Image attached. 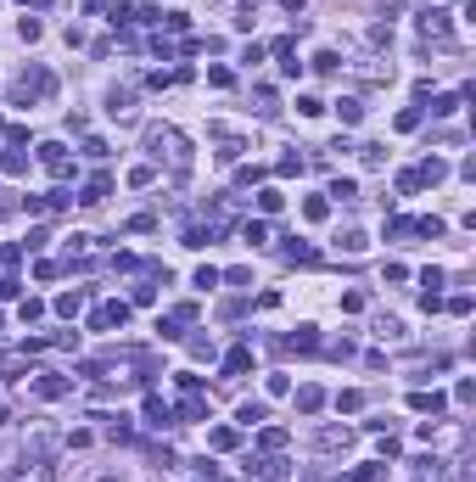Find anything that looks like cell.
<instances>
[{
	"label": "cell",
	"instance_id": "24",
	"mask_svg": "<svg viewBox=\"0 0 476 482\" xmlns=\"http://www.w3.org/2000/svg\"><path fill=\"white\" fill-rule=\"evenodd\" d=\"M191 286H202V292H213V286H225V281H219V270H213V264H202V270L191 275Z\"/></svg>",
	"mask_w": 476,
	"mask_h": 482
},
{
	"label": "cell",
	"instance_id": "14",
	"mask_svg": "<svg viewBox=\"0 0 476 482\" xmlns=\"http://www.w3.org/2000/svg\"><path fill=\"white\" fill-rule=\"evenodd\" d=\"M241 241H247V247H264V241H269V225H264V219H247V225H241Z\"/></svg>",
	"mask_w": 476,
	"mask_h": 482
},
{
	"label": "cell",
	"instance_id": "22",
	"mask_svg": "<svg viewBox=\"0 0 476 482\" xmlns=\"http://www.w3.org/2000/svg\"><path fill=\"white\" fill-rule=\"evenodd\" d=\"M325 197H336V202H359V185H353V180H331Z\"/></svg>",
	"mask_w": 476,
	"mask_h": 482
},
{
	"label": "cell",
	"instance_id": "7",
	"mask_svg": "<svg viewBox=\"0 0 476 482\" xmlns=\"http://www.w3.org/2000/svg\"><path fill=\"white\" fill-rule=\"evenodd\" d=\"M107 197H112V174H96V180L79 191V202H84V208H96V202H107Z\"/></svg>",
	"mask_w": 476,
	"mask_h": 482
},
{
	"label": "cell",
	"instance_id": "20",
	"mask_svg": "<svg viewBox=\"0 0 476 482\" xmlns=\"http://www.w3.org/2000/svg\"><path fill=\"white\" fill-rule=\"evenodd\" d=\"M320 404H325V392H320V387H302V392H297V410H302V415H314Z\"/></svg>",
	"mask_w": 476,
	"mask_h": 482
},
{
	"label": "cell",
	"instance_id": "31",
	"mask_svg": "<svg viewBox=\"0 0 476 482\" xmlns=\"http://www.w3.org/2000/svg\"><path fill=\"white\" fill-rule=\"evenodd\" d=\"M264 387H269V399H286V392H291V376H280V370H275Z\"/></svg>",
	"mask_w": 476,
	"mask_h": 482
},
{
	"label": "cell",
	"instance_id": "18",
	"mask_svg": "<svg viewBox=\"0 0 476 482\" xmlns=\"http://www.w3.org/2000/svg\"><path fill=\"white\" fill-rule=\"evenodd\" d=\"M79 309H84V292H62V297H56V314H62V320H73Z\"/></svg>",
	"mask_w": 476,
	"mask_h": 482
},
{
	"label": "cell",
	"instance_id": "1",
	"mask_svg": "<svg viewBox=\"0 0 476 482\" xmlns=\"http://www.w3.org/2000/svg\"><path fill=\"white\" fill-rule=\"evenodd\" d=\"M56 90V79L45 73V68H34V73H23V84H17V101H45Z\"/></svg>",
	"mask_w": 476,
	"mask_h": 482
},
{
	"label": "cell",
	"instance_id": "19",
	"mask_svg": "<svg viewBox=\"0 0 476 482\" xmlns=\"http://www.w3.org/2000/svg\"><path fill=\"white\" fill-rule=\"evenodd\" d=\"M286 208V197L275 191V185H264V191H258V213H280Z\"/></svg>",
	"mask_w": 476,
	"mask_h": 482
},
{
	"label": "cell",
	"instance_id": "30",
	"mask_svg": "<svg viewBox=\"0 0 476 482\" xmlns=\"http://www.w3.org/2000/svg\"><path fill=\"white\" fill-rule=\"evenodd\" d=\"M448 112H459V96H437V101H431V118H448Z\"/></svg>",
	"mask_w": 476,
	"mask_h": 482
},
{
	"label": "cell",
	"instance_id": "38",
	"mask_svg": "<svg viewBox=\"0 0 476 482\" xmlns=\"http://www.w3.org/2000/svg\"><path fill=\"white\" fill-rule=\"evenodd\" d=\"M23 320H39V314H45V303H39V297H23V309H17Z\"/></svg>",
	"mask_w": 476,
	"mask_h": 482
},
{
	"label": "cell",
	"instance_id": "41",
	"mask_svg": "<svg viewBox=\"0 0 476 482\" xmlns=\"http://www.w3.org/2000/svg\"><path fill=\"white\" fill-rule=\"evenodd\" d=\"M280 73H286V79H302V62H297V51H291V57H280Z\"/></svg>",
	"mask_w": 476,
	"mask_h": 482
},
{
	"label": "cell",
	"instance_id": "43",
	"mask_svg": "<svg viewBox=\"0 0 476 482\" xmlns=\"http://www.w3.org/2000/svg\"><path fill=\"white\" fill-rule=\"evenodd\" d=\"M286 12H302V0H286Z\"/></svg>",
	"mask_w": 476,
	"mask_h": 482
},
{
	"label": "cell",
	"instance_id": "27",
	"mask_svg": "<svg viewBox=\"0 0 476 482\" xmlns=\"http://www.w3.org/2000/svg\"><path fill=\"white\" fill-rule=\"evenodd\" d=\"M336 118H342V123H359V118H364V107L348 96V101H336Z\"/></svg>",
	"mask_w": 476,
	"mask_h": 482
},
{
	"label": "cell",
	"instance_id": "42",
	"mask_svg": "<svg viewBox=\"0 0 476 482\" xmlns=\"http://www.w3.org/2000/svg\"><path fill=\"white\" fill-rule=\"evenodd\" d=\"M275 168H280V174H302V157H297V152H286V157H280Z\"/></svg>",
	"mask_w": 476,
	"mask_h": 482
},
{
	"label": "cell",
	"instance_id": "35",
	"mask_svg": "<svg viewBox=\"0 0 476 482\" xmlns=\"http://www.w3.org/2000/svg\"><path fill=\"white\" fill-rule=\"evenodd\" d=\"M157 174H152V163H141V168H129V185H152Z\"/></svg>",
	"mask_w": 476,
	"mask_h": 482
},
{
	"label": "cell",
	"instance_id": "45",
	"mask_svg": "<svg viewBox=\"0 0 476 482\" xmlns=\"http://www.w3.org/2000/svg\"><path fill=\"white\" fill-rule=\"evenodd\" d=\"M0 325H6V314H0Z\"/></svg>",
	"mask_w": 476,
	"mask_h": 482
},
{
	"label": "cell",
	"instance_id": "5",
	"mask_svg": "<svg viewBox=\"0 0 476 482\" xmlns=\"http://www.w3.org/2000/svg\"><path fill=\"white\" fill-rule=\"evenodd\" d=\"M443 404H448V399H443L437 387H431V392H409V410H415V415H443Z\"/></svg>",
	"mask_w": 476,
	"mask_h": 482
},
{
	"label": "cell",
	"instance_id": "26",
	"mask_svg": "<svg viewBox=\"0 0 476 482\" xmlns=\"http://www.w3.org/2000/svg\"><path fill=\"white\" fill-rule=\"evenodd\" d=\"M381 476H386V465H381V460H364V465L353 471V482H381Z\"/></svg>",
	"mask_w": 476,
	"mask_h": 482
},
{
	"label": "cell",
	"instance_id": "11",
	"mask_svg": "<svg viewBox=\"0 0 476 482\" xmlns=\"http://www.w3.org/2000/svg\"><path fill=\"white\" fill-rule=\"evenodd\" d=\"M68 387H73L68 376H39V381H34V392H39V399H62Z\"/></svg>",
	"mask_w": 476,
	"mask_h": 482
},
{
	"label": "cell",
	"instance_id": "33",
	"mask_svg": "<svg viewBox=\"0 0 476 482\" xmlns=\"http://www.w3.org/2000/svg\"><path fill=\"white\" fill-rule=\"evenodd\" d=\"M174 387H180V392H185V399H191V392H202V381H196V376H191V370H174Z\"/></svg>",
	"mask_w": 476,
	"mask_h": 482
},
{
	"label": "cell",
	"instance_id": "36",
	"mask_svg": "<svg viewBox=\"0 0 476 482\" xmlns=\"http://www.w3.org/2000/svg\"><path fill=\"white\" fill-rule=\"evenodd\" d=\"M359 404H364V399H359V392H336V410H342V415H353Z\"/></svg>",
	"mask_w": 476,
	"mask_h": 482
},
{
	"label": "cell",
	"instance_id": "25",
	"mask_svg": "<svg viewBox=\"0 0 476 482\" xmlns=\"http://www.w3.org/2000/svg\"><path fill=\"white\" fill-rule=\"evenodd\" d=\"M129 101H135L129 90H112V96H107V112H112V118H129Z\"/></svg>",
	"mask_w": 476,
	"mask_h": 482
},
{
	"label": "cell",
	"instance_id": "8",
	"mask_svg": "<svg viewBox=\"0 0 476 482\" xmlns=\"http://www.w3.org/2000/svg\"><path fill=\"white\" fill-rule=\"evenodd\" d=\"M420 34L443 39V34H448V12H443V6H426V12H420Z\"/></svg>",
	"mask_w": 476,
	"mask_h": 482
},
{
	"label": "cell",
	"instance_id": "2",
	"mask_svg": "<svg viewBox=\"0 0 476 482\" xmlns=\"http://www.w3.org/2000/svg\"><path fill=\"white\" fill-rule=\"evenodd\" d=\"M191 320H196V303H180L174 314H163V320H157L163 342H174V337H185V325H191Z\"/></svg>",
	"mask_w": 476,
	"mask_h": 482
},
{
	"label": "cell",
	"instance_id": "15",
	"mask_svg": "<svg viewBox=\"0 0 476 482\" xmlns=\"http://www.w3.org/2000/svg\"><path fill=\"white\" fill-rule=\"evenodd\" d=\"M0 168H6V174H23V168H28V152H23V146H6V152H0Z\"/></svg>",
	"mask_w": 476,
	"mask_h": 482
},
{
	"label": "cell",
	"instance_id": "13",
	"mask_svg": "<svg viewBox=\"0 0 476 482\" xmlns=\"http://www.w3.org/2000/svg\"><path fill=\"white\" fill-rule=\"evenodd\" d=\"M168 421H174V410H168L157 392H152V399H146V426H168Z\"/></svg>",
	"mask_w": 476,
	"mask_h": 482
},
{
	"label": "cell",
	"instance_id": "39",
	"mask_svg": "<svg viewBox=\"0 0 476 482\" xmlns=\"http://www.w3.org/2000/svg\"><path fill=\"white\" fill-rule=\"evenodd\" d=\"M448 314H470V292H454L448 297Z\"/></svg>",
	"mask_w": 476,
	"mask_h": 482
},
{
	"label": "cell",
	"instance_id": "17",
	"mask_svg": "<svg viewBox=\"0 0 476 482\" xmlns=\"http://www.w3.org/2000/svg\"><path fill=\"white\" fill-rule=\"evenodd\" d=\"M258 443H264V449H269V454H280V449H286V443H291V437H286V432H280V426H264V432H258Z\"/></svg>",
	"mask_w": 476,
	"mask_h": 482
},
{
	"label": "cell",
	"instance_id": "21",
	"mask_svg": "<svg viewBox=\"0 0 476 482\" xmlns=\"http://www.w3.org/2000/svg\"><path fill=\"white\" fill-rule=\"evenodd\" d=\"M207 443H213V449H236V443H241V432H236V426H213Z\"/></svg>",
	"mask_w": 476,
	"mask_h": 482
},
{
	"label": "cell",
	"instance_id": "10",
	"mask_svg": "<svg viewBox=\"0 0 476 482\" xmlns=\"http://www.w3.org/2000/svg\"><path fill=\"white\" fill-rule=\"evenodd\" d=\"M252 370V348H230L225 354V376H247Z\"/></svg>",
	"mask_w": 476,
	"mask_h": 482
},
{
	"label": "cell",
	"instance_id": "4",
	"mask_svg": "<svg viewBox=\"0 0 476 482\" xmlns=\"http://www.w3.org/2000/svg\"><path fill=\"white\" fill-rule=\"evenodd\" d=\"M247 471H258L264 482H286V476H291V460H280V454H264V460H252Z\"/></svg>",
	"mask_w": 476,
	"mask_h": 482
},
{
	"label": "cell",
	"instance_id": "32",
	"mask_svg": "<svg viewBox=\"0 0 476 482\" xmlns=\"http://www.w3.org/2000/svg\"><path fill=\"white\" fill-rule=\"evenodd\" d=\"M420 118H426L420 107H404V112H398V129H404V135H409V129H420Z\"/></svg>",
	"mask_w": 476,
	"mask_h": 482
},
{
	"label": "cell",
	"instance_id": "9",
	"mask_svg": "<svg viewBox=\"0 0 476 482\" xmlns=\"http://www.w3.org/2000/svg\"><path fill=\"white\" fill-rule=\"evenodd\" d=\"M286 348H291V354H314V348H320V331H314V325H297V331L286 337Z\"/></svg>",
	"mask_w": 476,
	"mask_h": 482
},
{
	"label": "cell",
	"instance_id": "29",
	"mask_svg": "<svg viewBox=\"0 0 476 482\" xmlns=\"http://www.w3.org/2000/svg\"><path fill=\"white\" fill-rule=\"evenodd\" d=\"M297 112H302V118H320L325 101H320V96H297Z\"/></svg>",
	"mask_w": 476,
	"mask_h": 482
},
{
	"label": "cell",
	"instance_id": "37",
	"mask_svg": "<svg viewBox=\"0 0 476 482\" xmlns=\"http://www.w3.org/2000/svg\"><path fill=\"white\" fill-rule=\"evenodd\" d=\"M286 252H291V258H297V264H314V247H309V241H291V247H286Z\"/></svg>",
	"mask_w": 476,
	"mask_h": 482
},
{
	"label": "cell",
	"instance_id": "6",
	"mask_svg": "<svg viewBox=\"0 0 476 482\" xmlns=\"http://www.w3.org/2000/svg\"><path fill=\"white\" fill-rule=\"evenodd\" d=\"M39 163H45L51 174H73V163H68V146H56V141H45V146H39Z\"/></svg>",
	"mask_w": 476,
	"mask_h": 482
},
{
	"label": "cell",
	"instance_id": "3",
	"mask_svg": "<svg viewBox=\"0 0 476 482\" xmlns=\"http://www.w3.org/2000/svg\"><path fill=\"white\" fill-rule=\"evenodd\" d=\"M129 320V303H101V309L90 314V331H112V325H123Z\"/></svg>",
	"mask_w": 476,
	"mask_h": 482
},
{
	"label": "cell",
	"instance_id": "34",
	"mask_svg": "<svg viewBox=\"0 0 476 482\" xmlns=\"http://www.w3.org/2000/svg\"><path fill=\"white\" fill-rule=\"evenodd\" d=\"M17 34H23V39H39V34H45V23H39V17H23Z\"/></svg>",
	"mask_w": 476,
	"mask_h": 482
},
{
	"label": "cell",
	"instance_id": "16",
	"mask_svg": "<svg viewBox=\"0 0 476 482\" xmlns=\"http://www.w3.org/2000/svg\"><path fill=\"white\" fill-rule=\"evenodd\" d=\"M415 174H420V185H426V180H431V185H437V180H443V174H448V163H443V157H426V163H420Z\"/></svg>",
	"mask_w": 476,
	"mask_h": 482
},
{
	"label": "cell",
	"instance_id": "40",
	"mask_svg": "<svg viewBox=\"0 0 476 482\" xmlns=\"http://www.w3.org/2000/svg\"><path fill=\"white\" fill-rule=\"evenodd\" d=\"M314 68H320V73H336L342 62H336V51H320V57H314Z\"/></svg>",
	"mask_w": 476,
	"mask_h": 482
},
{
	"label": "cell",
	"instance_id": "12",
	"mask_svg": "<svg viewBox=\"0 0 476 482\" xmlns=\"http://www.w3.org/2000/svg\"><path fill=\"white\" fill-rule=\"evenodd\" d=\"M336 247H342V252H364V247H370V236H364L359 225H348V230L336 236Z\"/></svg>",
	"mask_w": 476,
	"mask_h": 482
},
{
	"label": "cell",
	"instance_id": "23",
	"mask_svg": "<svg viewBox=\"0 0 476 482\" xmlns=\"http://www.w3.org/2000/svg\"><path fill=\"white\" fill-rule=\"evenodd\" d=\"M236 421H241V426H264V404H252V399H247V404L236 410Z\"/></svg>",
	"mask_w": 476,
	"mask_h": 482
},
{
	"label": "cell",
	"instance_id": "44",
	"mask_svg": "<svg viewBox=\"0 0 476 482\" xmlns=\"http://www.w3.org/2000/svg\"><path fill=\"white\" fill-rule=\"evenodd\" d=\"M0 129H6V118H0Z\"/></svg>",
	"mask_w": 476,
	"mask_h": 482
},
{
	"label": "cell",
	"instance_id": "28",
	"mask_svg": "<svg viewBox=\"0 0 476 482\" xmlns=\"http://www.w3.org/2000/svg\"><path fill=\"white\" fill-rule=\"evenodd\" d=\"M325 213H331V202H325V197H309V202H302V219H314V225H320Z\"/></svg>",
	"mask_w": 476,
	"mask_h": 482
}]
</instances>
